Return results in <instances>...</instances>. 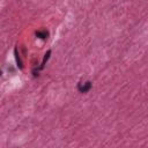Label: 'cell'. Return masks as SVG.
I'll use <instances>...</instances> for the list:
<instances>
[{
    "instance_id": "7a4b0ae2",
    "label": "cell",
    "mask_w": 148,
    "mask_h": 148,
    "mask_svg": "<svg viewBox=\"0 0 148 148\" xmlns=\"http://www.w3.org/2000/svg\"><path fill=\"white\" fill-rule=\"evenodd\" d=\"M36 36H37V37H40V38H46L47 36H49V32L47 31H45V30H43V31H37L36 32Z\"/></svg>"
},
{
    "instance_id": "6da1fadb",
    "label": "cell",
    "mask_w": 148,
    "mask_h": 148,
    "mask_svg": "<svg viewBox=\"0 0 148 148\" xmlns=\"http://www.w3.org/2000/svg\"><path fill=\"white\" fill-rule=\"evenodd\" d=\"M90 88H91V82H89V81L85 82L83 85H79V86H78V89H79L81 93H87Z\"/></svg>"
}]
</instances>
